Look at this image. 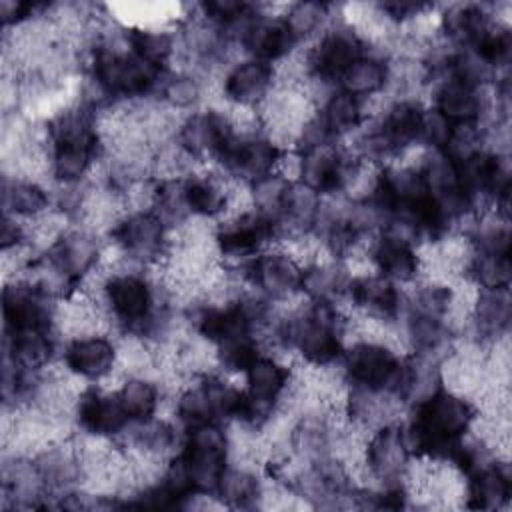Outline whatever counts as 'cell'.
Listing matches in <instances>:
<instances>
[{"label":"cell","mask_w":512,"mask_h":512,"mask_svg":"<svg viewBox=\"0 0 512 512\" xmlns=\"http://www.w3.org/2000/svg\"><path fill=\"white\" fill-rule=\"evenodd\" d=\"M98 296L112 322L126 334L148 338L160 300L152 280L144 272L124 270L106 276Z\"/></svg>","instance_id":"obj_1"},{"label":"cell","mask_w":512,"mask_h":512,"mask_svg":"<svg viewBox=\"0 0 512 512\" xmlns=\"http://www.w3.org/2000/svg\"><path fill=\"white\" fill-rule=\"evenodd\" d=\"M404 360L406 358L388 344L354 342L342 356V370L350 386L390 392L402 400Z\"/></svg>","instance_id":"obj_2"},{"label":"cell","mask_w":512,"mask_h":512,"mask_svg":"<svg viewBox=\"0 0 512 512\" xmlns=\"http://www.w3.org/2000/svg\"><path fill=\"white\" fill-rule=\"evenodd\" d=\"M112 244L140 266L158 264L170 248V228L154 212H128L110 232Z\"/></svg>","instance_id":"obj_3"},{"label":"cell","mask_w":512,"mask_h":512,"mask_svg":"<svg viewBox=\"0 0 512 512\" xmlns=\"http://www.w3.org/2000/svg\"><path fill=\"white\" fill-rule=\"evenodd\" d=\"M366 52L362 38L344 20L328 24V28L306 48L310 78L336 84L340 74Z\"/></svg>","instance_id":"obj_4"},{"label":"cell","mask_w":512,"mask_h":512,"mask_svg":"<svg viewBox=\"0 0 512 512\" xmlns=\"http://www.w3.org/2000/svg\"><path fill=\"white\" fill-rule=\"evenodd\" d=\"M302 274L304 266L284 248L260 252L246 266L250 286L260 290L272 302L290 300L302 294Z\"/></svg>","instance_id":"obj_5"},{"label":"cell","mask_w":512,"mask_h":512,"mask_svg":"<svg viewBox=\"0 0 512 512\" xmlns=\"http://www.w3.org/2000/svg\"><path fill=\"white\" fill-rule=\"evenodd\" d=\"M282 148H278L264 134L248 136V138H232L230 144L220 154L218 162L224 168L226 176L242 182L254 184L268 174H274L282 156Z\"/></svg>","instance_id":"obj_6"},{"label":"cell","mask_w":512,"mask_h":512,"mask_svg":"<svg viewBox=\"0 0 512 512\" xmlns=\"http://www.w3.org/2000/svg\"><path fill=\"white\" fill-rule=\"evenodd\" d=\"M234 138L222 110H194L186 114L176 132V144L196 162L218 160Z\"/></svg>","instance_id":"obj_7"},{"label":"cell","mask_w":512,"mask_h":512,"mask_svg":"<svg viewBox=\"0 0 512 512\" xmlns=\"http://www.w3.org/2000/svg\"><path fill=\"white\" fill-rule=\"evenodd\" d=\"M102 252L104 248L98 234L76 224L46 250L44 260L80 288V284L100 266Z\"/></svg>","instance_id":"obj_8"},{"label":"cell","mask_w":512,"mask_h":512,"mask_svg":"<svg viewBox=\"0 0 512 512\" xmlns=\"http://www.w3.org/2000/svg\"><path fill=\"white\" fill-rule=\"evenodd\" d=\"M432 84V108L450 124H480L494 94L492 84L474 88L448 72H444L442 78L434 80Z\"/></svg>","instance_id":"obj_9"},{"label":"cell","mask_w":512,"mask_h":512,"mask_svg":"<svg viewBox=\"0 0 512 512\" xmlns=\"http://www.w3.org/2000/svg\"><path fill=\"white\" fill-rule=\"evenodd\" d=\"M276 86L274 64L256 58H244L224 72L222 94L226 104L242 108H260Z\"/></svg>","instance_id":"obj_10"},{"label":"cell","mask_w":512,"mask_h":512,"mask_svg":"<svg viewBox=\"0 0 512 512\" xmlns=\"http://www.w3.org/2000/svg\"><path fill=\"white\" fill-rule=\"evenodd\" d=\"M64 366L70 374L88 382H104L118 370V344L106 334L72 338L64 346Z\"/></svg>","instance_id":"obj_11"},{"label":"cell","mask_w":512,"mask_h":512,"mask_svg":"<svg viewBox=\"0 0 512 512\" xmlns=\"http://www.w3.org/2000/svg\"><path fill=\"white\" fill-rule=\"evenodd\" d=\"M74 418L86 436L116 438L132 424L118 400L116 390L106 388H84Z\"/></svg>","instance_id":"obj_12"},{"label":"cell","mask_w":512,"mask_h":512,"mask_svg":"<svg viewBox=\"0 0 512 512\" xmlns=\"http://www.w3.org/2000/svg\"><path fill=\"white\" fill-rule=\"evenodd\" d=\"M348 300L362 314L398 320L402 312L404 294L398 288V284H394L392 280L374 270L352 276L348 286Z\"/></svg>","instance_id":"obj_13"},{"label":"cell","mask_w":512,"mask_h":512,"mask_svg":"<svg viewBox=\"0 0 512 512\" xmlns=\"http://www.w3.org/2000/svg\"><path fill=\"white\" fill-rule=\"evenodd\" d=\"M424 106L416 98H394L374 124L394 158L412 144H418V132Z\"/></svg>","instance_id":"obj_14"},{"label":"cell","mask_w":512,"mask_h":512,"mask_svg":"<svg viewBox=\"0 0 512 512\" xmlns=\"http://www.w3.org/2000/svg\"><path fill=\"white\" fill-rule=\"evenodd\" d=\"M242 376L246 382V396L268 410H276L292 380L290 368L280 358L262 352L250 362Z\"/></svg>","instance_id":"obj_15"},{"label":"cell","mask_w":512,"mask_h":512,"mask_svg":"<svg viewBox=\"0 0 512 512\" xmlns=\"http://www.w3.org/2000/svg\"><path fill=\"white\" fill-rule=\"evenodd\" d=\"M370 258L374 270L392 280L394 284H414L422 274L418 248L382 232L374 240Z\"/></svg>","instance_id":"obj_16"},{"label":"cell","mask_w":512,"mask_h":512,"mask_svg":"<svg viewBox=\"0 0 512 512\" xmlns=\"http://www.w3.org/2000/svg\"><path fill=\"white\" fill-rule=\"evenodd\" d=\"M230 178L216 172H192L184 178V198L190 216L222 218L230 198Z\"/></svg>","instance_id":"obj_17"},{"label":"cell","mask_w":512,"mask_h":512,"mask_svg":"<svg viewBox=\"0 0 512 512\" xmlns=\"http://www.w3.org/2000/svg\"><path fill=\"white\" fill-rule=\"evenodd\" d=\"M512 482L506 460H492L466 476V504L472 508H500L510 500Z\"/></svg>","instance_id":"obj_18"},{"label":"cell","mask_w":512,"mask_h":512,"mask_svg":"<svg viewBox=\"0 0 512 512\" xmlns=\"http://www.w3.org/2000/svg\"><path fill=\"white\" fill-rule=\"evenodd\" d=\"M352 272L346 262L336 258H324L304 268L302 294L310 302H332L336 304L342 296H348Z\"/></svg>","instance_id":"obj_19"},{"label":"cell","mask_w":512,"mask_h":512,"mask_svg":"<svg viewBox=\"0 0 512 512\" xmlns=\"http://www.w3.org/2000/svg\"><path fill=\"white\" fill-rule=\"evenodd\" d=\"M390 80L388 60L380 54H362L358 56L338 78V90L358 98L368 100L386 92Z\"/></svg>","instance_id":"obj_20"},{"label":"cell","mask_w":512,"mask_h":512,"mask_svg":"<svg viewBox=\"0 0 512 512\" xmlns=\"http://www.w3.org/2000/svg\"><path fill=\"white\" fill-rule=\"evenodd\" d=\"M52 192L38 180L8 176L2 180V206L4 214L16 216L20 220H34L46 214L52 206Z\"/></svg>","instance_id":"obj_21"},{"label":"cell","mask_w":512,"mask_h":512,"mask_svg":"<svg viewBox=\"0 0 512 512\" xmlns=\"http://www.w3.org/2000/svg\"><path fill=\"white\" fill-rule=\"evenodd\" d=\"M126 38L130 50L138 58L160 70H168V64L176 58V52L180 48L178 34H174V30L166 26L156 24L134 26L126 32Z\"/></svg>","instance_id":"obj_22"},{"label":"cell","mask_w":512,"mask_h":512,"mask_svg":"<svg viewBox=\"0 0 512 512\" xmlns=\"http://www.w3.org/2000/svg\"><path fill=\"white\" fill-rule=\"evenodd\" d=\"M118 400L130 422H146L158 414L160 386L154 378L144 374H130L120 380L116 388Z\"/></svg>","instance_id":"obj_23"},{"label":"cell","mask_w":512,"mask_h":512,"mask_svg":"<svg viewBox=\"0 0 512 512\" xmlns=\"http://www.w3.org/2000/svg\"><path fill=\"white\" fill-rule=\"evenodd\" d=\"M280 18L296 46L302 42L310 44L328 28V22L332 18V6L312 0L294 2L286 6Z\"/></svg>","instance_id":"obj_24"},{"label":"cell","mask_w":512,"mask_h":512,"mask_svg":"<svg viewBox=\"0 0 512 512\" xmlns=\"http://www.w3.org/2000/svg\"><path fill=\"white\" fill-rule=\"evenodd\" d=\"M262 488L264 484L258 480L252 468L242 464H228L218 480L214 494L224 506L250 508L262 502Z\"/></svg>","instance_id":"obj_25"},{"label":"cell","mask_w":512,"mask_h":512,"mask_svg":"<svg viewBox=\"0 0 512 512\" xmlns=\"http://www.w3.org/2000/svg\"><path fill=\"white\" fill-rule=\"evenodd\" d=\"M318 116L334 140L346 138L366 120L364 102L342 90H334L330 94V98L320 106Z\"/></svg>","instance_id":"obj_26"},{"label":"cell","mask_w":512,"mask_h":512,"mask_svg":"<svg viewBox=\"0 0 512 512\" xmlns=\"http://www.w3.org/2000/svg\"><path fill=\"white\" fill-rule=\"evenodd\" d=\"M160 102L176 112H194L204 100V80L192 70L166 72L160 84Z\"/></svg>","instance_id":"obj_27"},{"label":"cell","mask_w":512,"mask_h":512,"mask_svg":"<svg viewBox=\"0 0 512 512\" xmlns=\"http://www.w3.org/2000/svg\"><path fill=\"white\" fill-rule=\"evenodd\" d=\"M510 276V256L476 252L468 268V280L486 290H508Z\"/></svg>","instance_id":"obj_28"},{"label":"cell","mask_w":512,"mask_h":512,"mask_svg":"<svg viewBox=\"0 0 512 512\" xmlns=\"http://www.w3.org/2000/svg\"><path fill=\"white\" fill-rule=\"evenodd\" d=\"M470 48H474L496 72L506 68L512 56V36L508 24L494 20Z\"/></svg>","instance_id":"obj_29"},{"label":"cell","mask_w":512,"mask_h":512,"mask_svg":"<svg viewBox=\"0 0 512 512\" xmlns=\"http://www.w3.org/2000/svg\"><path fill=\"white\" fill-rule=\"evenodd\" d=\"M452 132V124L434 108H424L420 132H418V144L428 150H444L448 138Z\"/></svg>","instance_id":"obj_30"}]
</instances>
